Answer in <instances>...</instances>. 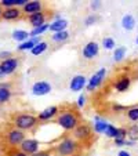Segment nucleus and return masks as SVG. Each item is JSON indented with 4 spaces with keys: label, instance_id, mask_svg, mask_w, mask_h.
Returning <instances> with one entry per match:
<instances>
[{
    "label": "nucleus",
    "instance_id": "1",
    "mask_svg": "<svg viewBox=\"0 0 138 156\" xmlns=\"http://www.w3.org/2000/svg\"><path fill=\"white\" fill-rule=\"evenodd\" d=\"M82 123V116L75 108L72 106H65L59 111L58 116L55 118V124H58L64 131L69 133L73 131L79 124Z\"/></svg>",
    "mask_w": 138,
    "mask_h": 156
},
{
    "label": "nucleus",
    "instance_id": "2",
    "mask_svg": "<svg viewBox=\"0 0 138 156\" xmlns=\"http://www.w3.org/2000/svg\"><path fill=\"white\" fill-rule=\"evenodd\" d=\"M51 149L54 152V156H73L82 152L83 145L71 136L59 140Z\"/></svg>",
    "mask_w": 138,
    "mask_h": 156
},
{
    "label": "nucleus",
    "instance_id": "3",
    "mask_svg": "<svg viewBox=\"0 0 138 156\" xmlns=\"http://www.w3.org/2000/svg\"><path fill=\"white\" fill-rule=\"evenodd\" d=\"M37 124V116L32 115V113H18V115H14V118H12V126L24 133L36 129Z\"/></svg>",
    "mask_w": 138,
    "mask_h": 156
},
{
    "label": "nucleus",
    "instance_id": "4",
    "mask_svg": "<svg viewBox=\"0 0 138 156\" xmlns=\"http://www.w3.org/2000/svg\"><path fill=\"white\" fill-rule=\"evenodd\" d=\"M72 137H73L76 141H79L83 147H84V145L88 147V145L93 142V138H94V131H93V127H91L90 124L82 122V123L72 131Z\"/></svg>",
    "mask_w": 138,
    "mask_h": 156
},
{
    "label": "nucleus",
    "instance_id": "5",
    "mask_svg": "<svg viewBox=\"0 0 138 156\" xmlns=\"http://www.w3.org/2000/svg\"><path fill=\"white\" fill-rule=\"evenodd\" d=\"M108 75L106 68H100L95 73H93V76L87 80V86H86V90L88 93H94L104 82H105V77Z\"/></svg>",
    "mask_w": 138,
    "mask_h": 156
},
{
    "label": "nucleus",
    "instance_id": "6",
    "mask_svg": "<svg viewBox=\"0 0 138 156\" xmlns=\"http://www.w3.org/2000/svg\"><path fill=\"white\" fill-rule=\"evenodd\" d=\"M24 140H25V133L15 129V127L10 129L6 133V144L9 145V149L19 148V145L24 142Z\"/></svg>",
    "mask_w": 138,
    "mask_h": 156
},
{
    "label": "nucleus",
    "instance_id": "7",
    "mask_svg": "<svg viewBox=\"0 0 138 156\" xmlns=\"http://www.w3.org/2000/svg\"><path fill=\"white\" fill-rule=\"evenodd\" d=\"M98 54H100V44L97 41H88V43H86L82 50L83 58L87 59V61L94 59L95 57H98Z\"/></svg>",
    "mask_w": 138,
    "mask_h": 156
},
{
    "label": "nucleus",
    "instance_id": "8",
    "mask_svg": "<svg viewBox=\"0 0 138 156\" xmlns=\"http://www.w3.org/2000/svg\"><path fill=\"white\" fill-rule=\"evenodd\" d=\"M131 83H133L131 76H129V75H120V76L115 80V83H113L115 91H118V93L129 91L130 87H131Z\"/></svg>",
    "mask_w": 138,
    "mask_h": 156
},
{
    "label": "nucleus",
    "instance_id": "9",
    "mask_svg": "<svg viewBox=\"0 0 138 156\" xmlns=\"http://www.w3.org/2000/svg\"><path fill=\"white\" fill-rule=\"evenodd\" d=\"M18 65H19V59L17 57H11V58H7V59H3L0 62V69L3 72V75H12L15 71H17Z\"/></svg>",
    "mask_w": 138,
    "mask_h": 156
},
{
    "label": "nucleus",
    "instance_id": "10",
    "mask_svg": "<svg viewBox=\"0 0 138 156\" xmlns=\"http://www.w3.org/2000/svg\"><path fill=\"white\" fill-rule=\"evenodd\" d=\"M39 147H40V142L37 141V140L35 138H25L24 142L19 145V149L22 151V152H25L27 155L29 156H33L35 153H37L39 151Z\"/></svg>",
    "mask_w": 138,
    "mask_h": 156
},
{
    "label": "nucleus",
    "instance_id": "11",
    "mask_svg": "<svg viewBox=\"0 0 138 156\" xmlns=\"http://www.w3.org/2000/svg\"><path fill=\"white\" fill-rule=\"evenodd\" d=\"M51 90H53V86L46 80H39L32 86V94L36 97H43V95L50 94Z\"/></svg>",
    "mask_w": 138,
    "mask_h": 156
},
{
    "label": "nucleus",
    "instance_id": "12",
    "mask_svg": "<svg viewBox=\"0 0 138 156\" xmlns=\"http://www.w3.org/2000/svg\"><path fill=\"white\" fill-rule=\"evenodd\" d=\"M58 113H59V108L57 105L47 106V108L43 109L41 112H39L37 120L39 122H50V120H54V119L58 116Z\"/></svg>",
    "mask_w": 138,
    "mask_h": 156
},
{
    "label": "nucleus",
    "instance_id": "13",
    "mask_svg": "<svg viewBox=\"0 0 138 156\" xmlns=\"http://www.w3.org/2000/svg\"><path fill=\"white\" fill-rule=\"evenodd\" d=\"M47 18H48V14L46 11H40V12H36V14H32V15H27V21L32 25V29L33 28H39L41 25L47 24Z\"/></svg>",
    "mask_w": 138,
    "mask_h": 156
},
{
    "label": "nucleus",
    "instance_id": "14",
    "mask_svg": "<svg viewBox=\"0 0 138 156\" xmlns=\"http://www.w3.org/2000/svg\"><path fill=\"white\" fill-rule=\"evenodd\" d=\"M87 77L84 75H75L71 79L69 82V88H71L72 93H77V91H82L83 88H86L87 86Z\"/></svg>",
    "mask_w": 138,
    "mask_h": 156
},
{
    "label": "nucleus",
    "instance_id": "15",
    "mask_svg": "<svg viewBox=\"0 0 138 156\" xmlns=\"http://www.w3.org/2000/svg\"><path fill=\"white\" fill-rule=\"evenodd\" d=\"M22 11L27 15H32V14H36V12L43 11V2H39V0L28 2V3L22 7Z\"/></svg>",
    "mask_w": 138,
    "mask_h": 156
},
{
    "label": "nucleus",
    "instance_id": "16",
    "mask_svg": "<svg viewBox=\"0 0 138 156\" xmlns=\"http://www.w3.org/2000/svg\"><path fill=\"white\" fill-rule=\"evenodd\" d=\"M68 27H69V22H68L65 18H55V21H53L50 24V32L53 33H58V32H64V30H68Z\"/></svg>",
    "mask_w": 138,
    "mask_h": 156
},
{
    "label": "nucleus",
    "instance_id": "17",
    "mask_svg": "<svg viewBox=\"0 0 138 156\" xmlns=\"http://www.w3.org/2000/svg\"><path fill=\"white\" fill-rule=\"evenodd\" d=\"M22 17V11L18 7H12V9H4L3 14H2V20L4 21H17Z\"/></svg>",
    "mask_w": 138,
    "mask_h": 156
},
{
    "label": "nucleus",
    "instance_id": "18",
    "mask_svg": "<svg viewBox=\"0 0 138 156\" xmlns=\"http://www.w3.org/2000/svg\"><path fill=\"white\" fill-rule=\"evenodd\" d=\"M109 124L111 123H109L108 120L100 118V116H95L94 124H93V131H94L95 134H105V131H106V129H108Z\"/></svg>",
    "mask_w": 138,
    "mask_h": 156
},
{
    "label": "nucleus",
    "instance_id": "19",
    "mask_svg": "<svg viewBox=\"0 0 138 156\" xmlns=\"http://www.w3.org/2000/svg\"><path fill=\"white\" fill-rule=\"evenodd\" d=\"M135 25H137V22H135L134 15H131V14L123 15V18H122V28L124 30L130 32V30H133L135 28Z\"/></svg>",
    "mask_w": 138,
    "mask_h": 156
},
{
    "label": "nucleus",
    "instance_id": "20",
    "mask_svg": "<svg viewBox=\"0 0 138 156\" xmlns=\"http://www.w3.org/2000/svg\"><path fill=\"white\" fill-rule=\"evenodd\" d=\"M41 41V37H30L29 40L24 41L18 46V51H30L36 44H39Z\"/></svg>",
    "mask_w": 138,
    "mask_h": 156
},
{
    "label": "nucleus",
    "instance_id": "21",
    "mask_svg": "<svg viewBox=\"0 0 138 156\" xmlns=\"http://www.w3.org/2000/svg\"><path fill=\"white\" fill-rule=\"evenodd\" d=\"M11 98V88L9 83H2L0 84V104H4Z\"/></svg>",
    "mask_w": 138,
    "mask_h": 156
},
{
    "label": "nucleus",
    "instance_id": "22",
    "mask_svg": "<svg viewBox=\"0 0 138 156\" xmlns=\"http://www.w3.org/2000/svg\"><path fill=\"white\" fill-rule=\"evenodd\" d=\"M28 3V0H2L0 2V7L2 9H12V7H24Z\"/></svg>",
    "mask_w": 138,
    "mask_h": 156
},
{
    "label": "nucleus",
    "instance_id": "23",
    "mask_svg": "<svg viewBox=\"0 0 138 156\" xmlns=\"http://www.w3.org/2000/svg\"><path fill=\"white\" fill-rule=\"evenodd\" d=\"M12 39H14L15 41H19V44H21V43H24V41L29 40L30 35H29V32H27V30L17 29V30L12 32Z\"/></svg>",
    "mask_w": 138,
    "mask_h": 156
},
{
    "label": "nucleus",
    "instance_id": "24",
    "mask_svg": "<svg viewBox=\"0 0 138 156\" xmlns=\"http://www.w3.org/2000/svg\"><path fill=\"white\" fill-rule=\"evenodd\" d=\"M47 48H48V43H47V41H40V43L36 44L35 47L30 50V54H32V55H35V57H39V55H41L43 53H46V51H47Z\"/></svg>",
    "mask_w": 138,
    "mask_h": 156
},
{
    "label": "nucleus",
    "instance_id": "25",
    "mask_svg": "<svg viewBox=\"0 0 138 156\" xmlns=\"http://www.w3.org/2000/svg\"><path fill=\"white\" fill-rule=\"evenodd\" d=\"M127 54V48L124 46H120V47H116L113 50V59L115 62H122L124 58H126Z\"/></svg>",
    "mask_w": 138,
    "mask_h": 156
},
{
    "label": "nucleus",
    "instance_id": "26",
    "mask_svg": "<svg viewBox=\"0 0 138 156\" xmlns=\"http://www.w3.org/2000/svg\"><path fill=\"white\" fill-rule=\"evenodd\" d=\"M126 118L129 119L130 122H138V105H134V106H130V108L126 109V112H124Z\"/></svg>",
    "mask_w": 138,
    "mask_h": 156
},
{
    "label": "nucleus",
    "instance_id": "27",
    "mask_svg": "<svg viewBox=\"0 0 138 156\" xmlns=\"http://www.w3.org/2000/svg\"><path fill=\"white\" fill-rule=\"evenodd\" d=\"M71 33L68 32V30H64V32H58V33H53L51 35V40L54 43H65V41L69 39Z\"/></svg>",
    "mask_w": 138,
    "mask_h": 156
},
{
    "label": "nucleus",
    "instance_id": "28",
    "mask_svg": "<svg viewBox=\"0 0 138 156\" xmlns=\"http://www.w3.org/2000/svg\"><path fill=\"white\" fill-rule=\"evenodd\" d=\"M48 29H50V24H44L39 28H33L29 32V35H30V37H41V35L46 33Z\"/></svg>",
    "mask_w": 138,
    "mask_h": 156
},
{
    "label": "nucleus",
    "instance_id": "29",
    "mask_svg": "<svg viewBox=\"0 0 138 156\" xmlns=\"http://www.w3.org/2000/svg\"><path fill=\"white\" fill-rule=\"evenodd\" d=\"M102 47L108 51L115 50V48H116V41H115L112 37H109V36L108 37H104L102 39Z\"/></svg>",
    "mask_w": 138,
    "mask_h": 156
},
{
    "label": "nucleus",
    "instance_id": "30",
    "mask_svg": "<svg viewBox=\"0 0 138 156\" xmlns=\"http://www.w3.org/2000/svg\"><path fill=\"white\" fill-rule=\"evenodd\" d=\"M127 137H129V140H131V141H138V126H134L131 127L130 130H127Z\"/></svg>",
    "mask_w": 138,
    "mask_h": 156
},
{
    "label": "nucleus",
    "instance_id": "31",
    "mask_svg": "<svg viewBox=\"0 0 138 156\" xmlns=\"http://www.w3.org/2000/svg\"><path fill=\"white\" fill-rule=\"evenodd\" d=\"M116 131H118V127L113 126V124H109L108 129H106V131H105V136L108 137V138L115 140L116 138Z\"/></svg>",
    "mask_w": 138,
    "mask_h": 156
},
{
    "label": "nucleus",
    "instance_id": "32",
    "mask_svg": "<svg viewBox=\"0 0 138 156\" xmlns=\"http://www.w3.org/2000/svg\"><path fill=\"white\" fill-rule=\"evenodd\" d=\"M97 21H98V15L97 14H90V15H87V17H86L84 25H86V27H91V25L97 24Z\"/></svg>",
    "mask_w": 138,
    "mask_h": 156
},
{
    "label": "nucleus",
    "instance_id": "33",
    "mask_svg": "<svg viewBox=\"0 0 138 156\" xmlns=\"http://www.w3.org/2000/svg\"><path fill=\"white\" fill-rule=\"evenodd\" d=\"M7 156H29V155H27L25 152H22L19 148H12V149L7 151Z\"/></svg>",
    "mask_w": 138,
    "mask_h": 156
},
{
    "label": "nucleus",
    "instance_id": "34",
    "mask_svg": "<svg viewBox=\"0 0 138 156\" xmlns=\"http://www.w3.org/2000/svg\"><path fill=\"white\" fill-rule=\"evenodd\" d=\"M111 109L113 111V112H116V113H120V112H126L127 106L122 105V104H118V102H113L112 104V106H111Z\"/></svg>",
    "mask_w": 138,
    "mask_h": 156
},
{
    "label": "nucleus",
    "instance_id": "35",
    "mask_svg": "<svg viewBox=\"0 0 138 156\" xmlns=\"http://www.w3.org/2000/svg\"><path fill=\"white\" fill-rule=\"evenodd\" d=\"M86 101H87V97H86L84 94H80L79 97H77V101H76V105L79 106V108H83V106L86 105Z\"/></svg>",
    "mask_w": 138,
    "mask_h": 156
},
{
    "label": "nucleus",
    "instance_id": "36",
    "mask_svg": "<svg viewBox=\"0 0 138 156\" xmlns=\"http://www.w3.org/2000/svg\"><path fill=\"white\" fill-rule=\"evenodd\" d=\"M33 156H54V152H53V149H44V151H39Z\"/></svg>",
    "mask_w": 138,
    "mask_h": 156
},
{
    "label": "nucleus",
    "instance_id": "37",
    "mask_svg": "<svg viewBox=\"0 0 138 156\" xmlns=\"http://www.w3.org/2000/svg\"><path fill=\"white\" fill-rule=\"evenodd\" d=\"M101 6H102V2H100V0H95V2H91L90 3V9L93 11H97L98 9H101Z\"/></svg>",
    "mask_w": 138,
    "mask_h": 156
},
{
    "label": "nucleus",
    "instance_id": "38",
    "mask_svg": "<svg viewBox=\"0 0 138 156\" xmlns=\"http://www.w3.org/2000/svg\"><path fill=\"white\" fill-rule=\"evenodd\" d=\"M12 57V54L10 53V51H2L0 53V59L3 61V59H7V58H11Z\"/></svg>",
    "mask_w": 138,
    "mask_h": 156
},
{
    "label": "nucleus",
    "instance_id": "39",
    "mask_svg": "<svg viewBox=\"0 0 138 156\" xmlns=\"http://www.w3.org/2000/svg\"><path fill=\"white\" fill-rule=\"evenodd\" d=\"M118 156H133L131 155V152L130 151H127V149H120L118 152Z\"/></svg>",
    "mask_w": 138,
    "mask_h": 156
},
{
    "label": "nucleus",
    "instance_id": "40",
    "mask_svg": "<svg viewBox=\"0 0 138 156\" xmlns=\"http://www.w3.org/2000/svg\"><path fill=\"white\" fill-rule=\"evenodd\" d=\"M2 14H3V9L0 7V20H2Z\"/></svg>",
    "mask_w": 138,
    "mask_h": 156
},
{
    "label": "nucleus",
    "instance_id": "41",
    "mask_svg": "<svg viewBox=\"0 0 138 156\" xmlns=\"http://www.w3.org/2000/svg\"><path fill=\"white\" fill-rule=\"evenodd\" d=\"M3 76H4V75H3V72H2V69H0V79H2Z\"/></svg>",
    "mask_w": 138,
    "mask_h": 156
},
{
    "label": "nucleus",
    "instance_id": "42",
    "mask_svg": "<svg viewBox=\"0 0 138 156\" xmlns=\"http://www.w3.org/2000/svg\"><path fill=\"white\" fill-rule=\"evenodd\" d=\"M73 156H83L82 153H77V155H73Z\"/></svg>",
    "mask_w": 138,
    "mask_h": 156
},
{
    "label": "nucleus",
    "instance_id": "43",
    "mask_svg": "<svg viewBox=\"0 0 138 156\" xmlns=\"http://www.w3.org/2000/svg\"><path fill=\"white\" fill-rule=\"evenodd\" d=\"M135 43H137V46H138V37H137V39H135Z\"/></svg>",
    "mask_w": 138,
    "mask_h": 156
}]
</instances>
